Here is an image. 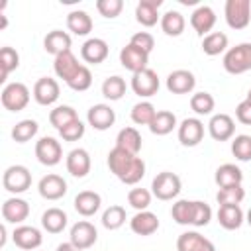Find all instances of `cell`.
Wrapping results in <instances>:
<instances>
[{"label":"cell","mask_w":251,"mask_h":251,"mask_svg":"<svg viewBox=\"0 0 251 251\" xmlns=\"http://www.w3.org/2000/svg\"><path fill=\"white\" fill-rule=\"evenodd\" d=\"M90 84H92V73H90L88 67L82 65L80 71L75 75V78L69 82V88H73V90H76V92H84V90L90 88Z\"/></svg>","instance_id":"cell-49"},{"label":"cell","mask_w":251,"mask_h":251,"mask_svg":"<svg viewBox=\"0 0 251 251\" xmlns=\"http://www.w3.org/2000/svg\"><path fill=\"white\" fill-rule=\"evenodd\" d=\"M12 239H14V243H16L20 249L33 251V249H37V247L41 245L43 235H41V231H39L37 227H33V226H20V227L14 229Z\"/></svg>","instance_id":"cell-20"},{"label":"cell","mask_w":251,"mask_h":251,"mask_svg":"<svg viewBox=\"0 0 251 251\" xmlns=\"http://www.w3.org/2000/svg\"><path fill=\"white\" fill-rule=\"evenodd\" d=\"M71 35L67 31H61V29H53L45 35L43 39V49L49 53V55H61L65 51H71Z\"/></svg>","instance_id":"cell-28"},{"label":"cell","mask_w":251,"mask_h":251,"mask_svg":"<svg viewBox=\"0 0 251 251\" xmlns=\"http://www.w3.org/2000/svg\"><path fill=\"white\" fill-rule=\"evenodd\" d=\"M127 204L137 212H143L151 204V192L147 188H131L127 192Z\"/></svg>","instance_id":"cell-46"},{"label":"cell","mask_w":251,"mask_h":251,"mask_svg":"<svg viewBox=\"0 0 251 251\" xmlns=\"http://www.w3.org/2000/svg\"><path fill=\"white\" fill-rule=\"evenodd\" d=\"M243 198H245V190H243L241 184L220 188L218 194H216V200H218L220 206H224V204H239Z\"/></svg>","instance_id":"cell-44"},{"label":"cell","mask_w":251,"mask_h":251,"mask_svg":"<svg viewBox=\"0 0 251 251\" xmlns=\"http://www.w3.org/2000/svg\"><path fill=\"white\" fill-rule=\"evenodd\" d=\"M224 69L229 75H241L251 71V43H237L224 55Z\"/></svg>","instance_id":"cell-2"},{"label":"cell","mask_w":251,"mask_h":251,"mask_svg":"<svg viewBox=\"0 0 251 251\" xmlns=\"http://www.w3.org/2000/svg\"><path fill=\"white\" fill-rule=\"evenodd\" d=\"M18 65H20L18 51L14 47H8V45L2 47L0 49V67H2V78H0V82H4L8 78V75L18 69Z\"/></svg>","instance_id":"cell-39"},{"label":"cell","mask_w":251,"mask_h":251,"mask_svg":"<svg viewBox=\"0 0 251 251\" xmlns=\"http://www.w3.org/2000/svg\"><path fill=\"white\" fill-rule=\"evenodd\" d=\"M176 251H216V247L198 231H184L176 239Z\"/></svg>","instance_id":"cell-22"},{"label":"cell","mask_w":251,"mask_h":251,"mask_svg":"<svg viewBox=\"0 0 251 251\" xmlns=\"http://www.w3.org/2000/svg\"><path fill=\"white\" fill-rule=\"evenodd\" d=\"M55 251H80V249H76V247L69 241V243H61V245H57V249H55Z\"/></svg>","instance_id":"cell-53"},{"label":"cell","mask_w":251,"mask_h":251,"mask_svg":"<svg viewBox=\"0 0 251 251\" xmlns=\"http://www.w3.org/2000/svg\"><path fill=\"white\" fill-rule=\"evenodd\" d=\"M37 190H39L41 198H45V200H59L67 194V182H65L63 176L51 173V175H45L39 180Z\"/></svg>","instance_id":"cell-15"},{"label":"cell","mask_w":251,"mask_h":251,"mask_svg":"<svg viewBox=\"0 0 251 251\" xmlns=\"http://www.w3.org/2000/svg\"><path fill=\"white\" fill-rule=\"evenodd\" d=\"M86 120H88V124H90L94 129L104 131V129H108V127L114 126V122H116V112H114L108 104H94V106H90V110H88V114H86Z\"/></svg>","instance_id":"cell-17"},{"label":"cell","mask_w":251,"mask_h":251,"mask_svg":"<svg viewBox=\"0 0 251 251\" xmlns=\"http://www.w3.org/2000/svg\"><path fill=\"white\" fill-rule=\"evenodd\" d=\"M155 114H157V110L151 102H137L131 108V122L137 126H149L153 122Z\"/></svg>","instance_id":"cell-41"},{"label":"cell","mask_w":251,"mask_h":251,"mask_svg":"<svg viewBox=\"0 0 251 251\" xmlns=\"http://www.w3.org/2000/svg\"><path fill=\"white\" fill-rule=\"evenodd\" d=\"M235 118H237L241 124L251 126V102H249V100H243V102L237 104V108H235Z\"/></svg>","instance_id":"cell-52"},{"label":"cell","mask_w":251,"mask_h":251,"mask_svg":"<svg viewBox=\"0 0 251 251\" xmlns=\"http://www.w3.org/2000/svg\"><path fill=\"white\" fill-rule=\"evenodd\" d=\"M80 63L76 61V57L73 55V51H65L61 55L55 57V63H53V69H55V75L59 78H63L67 84L75 78V75L80 71Z\"/></svg>","instance_id":"cell-19"},{"label":"cell","mask_w":251,"mask_h":251,"mask_svg":"<svg viewBox=\"0 0 251 251\" xmlns=\"http://www.w3.org/2000/svg\"><path fill=\"white\" fill-rule=\"evenodd\" d=\"M171 216L180 226H192L194 218V200H178L171 208Z\"/></svg>","instance_id":"cell-37"},{"label":"cell","mask_w":251,"mask_h":251,"mask_svg":"<svg viewBox=\"0 0 251 251\" xmlns=\"http://www.w3.org/2000/svg\"><path fill=\"white\" fill-rule=\"evenodd\" d=\"M208 133L216 141H227L235 133V122L227 114H214L208 122Z\"/></svg>","instance_id":"cell-13"},{"label":"cell","mask_w":251,"mask_h":251,"mask_svg":"<svg viewBox=\"0 0 251 251\" xmlns=\"http://www.w3.org/2000/svg\"><path fill=\"white\" fill-rule=\"evenodd\" d=\"M120 63L124 69H127L129 73H139L143 69H147V63H149V53H145L143 49L127 43L126 47H122L120 51Z\"/></svg>","instance_id":"cell-9"},{"label":"cell","mask_w":251,"mask_h":251,"mask_svg":"<svg viewBox=\"0 0 251 251\" xmlns=\"http://www.w3.org/2000/svg\"><path fill=\"white\" fill-rule=\"evenodd\" d=\"M59 135L63 137V141H78L84 135V124L80 120H75L63 129H59Z\"/></svg>","instance_id":"cell-50"},{"label":"cell","mask_w":251,"mask_h":251,"mask_svg":"<svg viewBox=\"0 0 251 251\" xmlns=\"http://www.w3.org/2000/svg\"><path fill=\"white\" fill-rule=\"evenodd\" d=\"M35 157L41 165L45 167H55L57 163H61L63 159V147L61 143L55 139V137H41L37 143H35Z\"/></svg>","instance_id":"cell-7"},{"label":"cell","mask_w":251,"mask_h":251,"mask_svg":"<svg viewBox=\"0 0 251 251\" xmlns=\"http://www.w3.org/2000/svg\"><path fill=\"white\" fill-rule=\"evenodd\" d=\"M151 188H153V196H157L159 200H173V198L178 196L182 184H180V178L175 173L163 171L153 178Z\"/></svg>","instance_id":"cell-6"},{"label":"cell","mask_w":251,"mask_h":251,"mask_svg":"<svg viewBox=\"0 0 251 251\" xmlns=\"http://www.w3.org/2000/svg\"><path fill=\"white\" fill-rule=\"evenodd\" d=\"M131 90L141 96V98H149V96H155L157 90H159V76L153 69H143L139 73H135L131 76Z\"/></svg>","instance_id":"cell-8"},{"label":"cell","mask_w":251,"mask_h":251,"mask_svg":"<svg viewBox=\"0 0 251 251\" xmlns=\"http://www.w3.org/2000/svg\"><path fill=\"white\" fill-rule=\"evenodd\" d=\"M245 222L251 226V208H249V212H247V216H245Z\"/></svg>","instance_id":"cell-54"},{"label":"cell","mask_w":251,"mask_h":251,"mask_svg":"<svg viewBox=\"0 0 251 251\" xmlns=\"http://www.w3.org/2000/svg\"><path fill=\"white\" fill-rule=\"evenodd\" d=\"M75 120H78V116H76V110L73 106H57L49 112V122L57 131L63 129L65 126H69Z\"/></svg>","instance_id":"cell-35"},{"label":"cell","mask_w":251,"mask_h":251,"mask_svg":"<svg viewBox=\"0 0 251 251\" xmlns=\"http://www.w3.org/2000/svg\"><path fill=\"white\" fill-rule=\"evenodd\" d=\"M108 167L124 184H137L145 176L143 159L137 155H131L120 147H114L108 153Z\"/></svg>","instance_id":"cell-1"},{"label":"cell","mask_w":251,"mask_h":251,"mask_svg":"<svg viewBox=\"0 0 251 251\" xmlns=\"http://www.w3.org/2000/svg\"><path fill=\"white\" fill-rule=\"evenodd\" d=\"M100 204H102V198L94 190H82L75 196V210L84 218L94 216L100 210Z\"/></svg>","instance_id":"cell-26"},{"label":"cell","mask_w":251,"mask_h":251,"mask_svg":"<svg viewBox=\"0 0 251 251\" xmlns=\"http://www.w3.org/2000/svg\"><path fill=\"white\" fill-rule=\"evenodd\" d=\"M224 14L231 29H245L251 22V0H227Z\"/></svg>","instance_id":"cell-3"},{"label":"cell","mask_w":251,"mask_h":251,"mask_svg":"<svg viewBox=\"0 0 251 251\" xmlns=\"http://www.w3.org/2000/svg\"><path fill=\"white\" fill-rule=\"evenodd\" d=\"M108 53H110L108 43H106L104 39H100V37H90V39H86V41L82 43V47H80V57H82L86 63H90V65H98V63H102V61H106Z\"/></svg>","instance_id":"cell-18"},{"label":"cell","mask_w":251,"mask_h":251,"mask_svg":"<svg viewBox=\"0 0 251 251\" xmlns=\"http://www.w3.org/2000/svg\"><path fill=\"white\" fill-rule=\"evenodd\" d=\"M124 224H126V208L124 206L114 204L108 210H104V214H102V226L106 229H118Z\"/></svg>","instance_id":"cell-42"},{"label":"cell","mask_w":251,"mask_h":251,"mask_svg":"<svg viewBox=\"0 0 251 251\" xmlns=\"http://www.w3.org/2000/svg\"><path fill=\"white\" fill-rule=\"evenodd\" d=\"M245 220L243 210L239 208V204H224L218 208V222L224 229H239L241 224Z\"/></svg>","instance_id":"cell-25"},{"label":"cell","mask_w":251,"mask_h":251,"mask_svg":"<svg viewBox=\"0 0 251 251\" xmlns=\"http://www.w3.org/2000/svg\"><path fill=\"white\" fill-rule=\"evenodd\" d=\"M129 43L135 45V47H139V49H143L145 53H151L153 47H155V39H153V35L147 33V31H137V33H133L131 39H129Z\"/></svg>","instance_id":"cell-51"},{"label":"cell","mask_w":251,"mask_h":251,"mask_svg":"<svg viewBox=\"0 0 251 251\" xmlns=\"http://www.w3.org/2000/svg\"><path fill=\"white\" fill-rule=\"evenodd\" d=\"M161 4H163V0H141V2H137L135 20L145 27H153L161 20V16H159Z\"/></svg>","instance_id":"cell-24"},{"label":"cell","mask_w":251,"mask_h":251,"mask_svg":"<svg viewBox=\"0 0 251 251\" xmlns=\"http://www.w3.org/2000/svg\"><path fill=\"white\" fill-rule=\"evenodd\" d=\"M37 129L39 126L35 120H22L12 127V139L16 143H25L37 135Z\"/></svg>","instance_id":"cell-38"},{"label":"cell","mask_w":251,"mask_h":251,"mask_svg":"<svg viewBox=\"0 0 251 251\" xmlns=\"http://www.w3.org/2000/svg\"><path fill=\"white\" fill-rule=\"evenodd\" d=\"M67 222L69 218L61 208H47L41 216V226L49 233H61L67 227Z\"/></svg>","instance_id":"cell-30"},{"label":"cell","mask_w":251,"mask_h":251,"mask_svg":"<svg viewBox=\"0 0 251 251\" xmlns=\"http://www.w3.org/2000/svg\"><path fill=\"white\" fill-rule=\"evenodd\" d=\"M29 216V204L24 198L12 196L2 204V218L8 224H22Z\"/></svg>","instance_id":"cell-16"},{"label":"cell","mask_w":251,"mask_h":251,"mask_svg":"<svg viewBox=\"0 0 251 251\" xmlns=\"http://www.w3.org/2000/svg\"><path fill=\"white\" fill-rule=\"evenodd\" d=\"M245 100H249V102H251V88H249V92H247V98H245Z\"/></svg>","instance_id":"cell-55"},{"label":"cell","mask_w":251,"mask_h":251,"mask_svg":"<svg viewBox=\"0 0 251 251\" xmlns=\"http://www.w3.org/2000/svg\"><path fill=\"white\" fill-rule=\"evenodd\" d=\"M116 147L131 153V155H137L141 151V135L135 127H124L120 129L118 137H116Z\"/></svg>","instance_id":"cell-33"},{"label":"cell","mask_w":251,"mask_h":251,"mask_svg":"<svg viewBox=\"0 0 251 251\" xmlns=\"http://www.w3.org/2000/svg\"><path fill=\"white\" fill-rule=\"evenodd\" d=\"M2 186L10 194H22L31 186V173L24 165H12L2 175Z\"/></svg>","instance_id":"cell-4"},{"label":"cell","mask_w":251,"mask_h":251,"mask_svg":"<svg viewBox=\"0 0 251 251\" xmlns=\"http://www.w3.org/2000/svg\"><path fill=\"white\" fill-rule=\"evenodd\" d=\"M194 86H196V78L186 69H176L167 76V88L173 94H188L194 90Z\"/></svg>","instance_id":"cell-14"},{"label":"cell","mask_w":251,"mask_h":251,"mask_svg":"<svg viewBox=\"0 0 251 251\" xmlns=\"http://www.w3.org/2000/svg\"><path fill=\"white\" fill-rule=\"evenodd\" d=\"M96 10L100 12V16L104 18H118L124 10V2L122 0H96Z\"/></svg>","instance_id":"cell-48"},{"label":"cell","mask_w":251,"mask_h":251,"mask_svg":"<svg viewBox=\"0 0 251 251\" xmlns=\"http://www.w3.org/2000/svg\"><path fill=\"white\" fill-rule=\"evenodd\" d=\"M212 220V208L202 202V200H194V218H192V226L194 227H204L208 226Z\"/></svg>","instance_id":"cell-47"},{"label":"cell","mask_w":251,"mask_h":251,"mask_svg":"<svg viewBox=\"0 0 251 251\" xmlns=\"http://www.w3.org/2000/svg\"><path fill=\"white\" fill-rule=\"evenodd\" d=\"M96 239H98V231H96V227H94L90 222H86V220H80V222H76V224L71 227V243H73L76 249H80V251L92 247V245L96 243Z\"/></svg>","instance_id":"cell-11"},{"label":"cell","mask_w":251,"mask_h":251,"mask_svg":"<svg viewBox=\"0 0 251 251\" xmlns=\"http://www.w3.org/2000/svg\"><path fill=\"white\" fill-rule=\"evenodd\" d=\"M124 94H126V80L122 76L114 75V76H108L102 82V96L104 98H108V100H120Z\"/></svg>","instance_id":"cell-40"},{"label":"cell","mask_w":251,"mask_h":251,"mask_svg":"<svg viewBox=\"0 0 251 251\" xmlns=\"http://www.w3.org/2000/svg\"><path fill=\"white\" fill-rule=\"evenodd\" d=\"M175 127H176V116H175L173 112H169V110H159V112L155 114L153 122L149 124V129H151V133H155V135H167V133H171Z\"/></svg>","instance_id":"cell-34"},{"label":"cell","mask_w":251,"mask_h":251,"mask_svg":"<svg viewBox=\"0 0 251 251\" xmlns=\"http://www.w3.org/2000/svg\"><path fill=\"white\" fill-rule=\"evenodd\" d=\"M184 25H186L184 16L176 10H169L161 16V29L169 37H178L184 31Z\"/></svg>","instance_id":"cell-32"},{"label":"cell","mask_w":251,"mask_h":251,"mask_svg":"<svg viewBox=\"0 0 251 251\" xmlns=\"http://www.w3.org/2000/svg\"><path fill=\"white\" fill-rule=\"evenodd\" d=\"M59 82L51 76H41L33 84V100L39 106H51L59 100Z\"/></svg>","instance_id":"cell-10"},{"label":"cell","mask_w":251,"mask_h":251,"mask_svg":"<svg viewBox=\"0 0 251 251\" xmlns=\"http://www.w3.org/2000/svg\"><path fill=\"white\" fill-rule=\"evenodd\" d=\"M67 27L75 35H88L92 31V18L84 10H73L67 16Z\"/></svg>","instance_id":"cell-31"},{"label":"cell","mask_w":251,"mask_h":251,"mask_svg":"<svg viewBox=\"0 0 251 251\" xmlns=\"http://www.w3.org/2000/svg\"><path fill=\"white\" fill-rule=\"evenodd\" d=\"M2 106L10 112H20L29 104V88L24 82H10L2 88Z\"/></svg>","instance_id":"cell-5"},{"label":"cell","mask_w":251,"mask_h":251,"mask_svg":"<svg viewBox=\"0 0 251 251\" xmlns=\"http://www.w3.org/2000/svg\"><path fill=\"white\" fill-rule=\"evenodd\" d=\"M204 139V124L198 118H186L178 126V141L184 147H196Z\"/></svg>","instance_id":"cell-12"},{"label":"cell","mask_w":251,"mask_h":251,"mask_svg":"<svg viewBox=\"0 0 251 251\" xmlns=\"http://www.w3.org/2000/svg\"><path fill=\"white\" fill-rule=\"evenodd\" d=\"M216 184L220 188H226V186H235V184H241L243 180V173L239 167H235L233 163H224L216 169Z\"/></svg>","instance_id":"cell-29"},{"label":"cell","mask_w":251,"mask_h":251,"mask_svg":"<svg viewBox=\"0 0 251 251\" xmlns=\"http://www.w3.org/2000/svg\"><path fill=\"white\" fill-rule=\"evenodd\" d=\"M231 153L239 161H251V135H235L231 141Z\"/></svg>","instance_id":"cell-45"},{"label":"cell","mask_w":251,"mask_h":251,"mask_svg":"<svg viewBox=\"0 0 251 251\" xmlns=\"http://www.w3.org/2000/svg\"><path fill=\"white\" fill-rule=\"evenodd\" d=\"M190 25L200 37H206L216 25V12L210 6H198L190 16Z\"/></svg>","instance_id":"cell-21"},{"label":"cell","mask_w":251,"mask_h":251,"mask_svg":"<svg viewBox=\"0 0 251 251\" xmlns=\"http://www.w3.org/2000/svg\"><path fill=\"white\" fill-rule=\"evenodd\" d=\"M214 106H216V100H214V96H212L210 92H196V94H192V98H190V108H192L194 114H198V116H208V114H212Z\"/></svg>","instance_id":"cell-43"},{"label":"cell","mask_w":251,"mask_h":251,"mask_svg":"<svg viewBox=\"0 0 251 251\" xmlns=\"http://www.w3.org/2000/svg\"><path fill=\"white\" fill-rule=\"evenodd\" d=\"M129 227L133 233L137 235H151L159 229V218L153 214V212H137L131 220H129Z\"/></svg>","instance_id":"cell-27"},{"label":"cell","mask_w":251,"mask_h":251,"mask_svg":"<svg viewBox=\"0 0 251 251\" xmlns=\"http://www.w3.org/2000/svg\"><path fill=\"white\" fill-rule=\"evenodd\" d=\"M226 47H227V35L222 31H212L202 39V51L210 57L224 53Z\"/></svg>","instance_id":"cell-36"},{"label":"cell","mask_w":251,"mask_h":251,"mask_svg":"<svg viewBox=\"0 0 251 251\" xmlns=\"http://www.w3.org/2000/svg\"><path fill=\"white\" fill-rule=\"evenodd\" d=\"M90 155L86 149L78 147V149H73L69 155H67V171L75 176V178H82L90 173Z\"/></svg>","instance_id":"cell-23"}]
</instances>
